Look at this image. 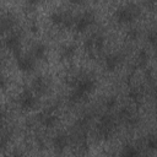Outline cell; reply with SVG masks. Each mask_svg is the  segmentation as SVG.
Segmentation results:
<instances>
[{
  "label": "cell",
  "mask_w": 157,
  "mask_h": 157,
  "mask_svg": "<svg viewBox=\"0 0 157 157\" xmlns=\"http://www.w3.org/2000/svg\"><path fill=\"white\" fill-rule=\"evenodd\" d=\"M66 144H67V139H66V136H64V135H58L56 137H55V140H54V146L56 147V148H64L65 146H66Z\"/></svg>",
  "instance_id": "cell-7"
},
{
  "label": "cell",
  "mask_w": 157,
  "mask_h": 157,
  "mask_svg": "<svg viewBox=\"0 0 157 157\" xmlns=\"http://www.w3.org/2000/svg\"><path fill=\"white\" fill-rule=\"evenodd\" d=\"M47 87H48L47 81H45L43 77H37V78L34 80V82H33V88H34V91L38 92V93L45 92V91H47Z\"/></svg>",
  "instance_id": "cell-5"
},
{
  "label": "cell",
  "mask_w": 157,
  "mask_h": 157,
  "mask_svg": "<svg viewBox=\"0 0 157 157\" xmlns=\"http://www.w3.org/2000/svg\"><path fill=\"white\" fill-rule=\"evenodd\" d=\"M17 65H18V67L22 71H28V70H32L33 69L34 61H33V59H31L28 56L17 55Z\"/></svg>",
  "instance_id": "cell-4"
},
{
  "label": "cell",
  "mask_w": 157,
  "mask_h": 157,
  "mask_svg": "<svg viewBox=\"0 0 157 157\" xmlns=\"http://www.w3.org/2000/svg\"><path fill=\"white\" fill-rule=\"evenodd\" d=\"M75 53V47L74 45H67L63 49V56L64 58H71Z\"/></svg>",
  "instance_id": "cell-9"
},
{
  "label": "cell",
  "mask_w": 157,
  "mask_h": 157,
  "mask_svg": "<svg viewBox=\"0 0 157 157\" xmlns=\"http://www.w3.org/2000/svg\"><path fill=\"white\" fill-rule=\"evenodd\" d=\"M139 13H140L139 7L130 4L128 6H124L119 10H117L115 13H114V17L119 23H125V22L132 21L136 16H139Z\"/></svg>",
  "instance_id": "cell-1"
},
{
  "label": "cell",
  "mask_w": 157,
  "mask_h": 157,
  "mask_svg": "<svg viewBox=\"0 0 157 157\" xmlns=\"http://www.w3.org/2000/svg\"><path fill=\"white\" fill-rule=\"evenodd\" d=\"M147 146L152 150H156L157 148V136H151L147 140Z\"/></svg>",
  "instance_id": "cell-11"
},
{
  "label": "cell",
  "mask_w": 157,
  "mask_h": 157,
  "mask_svg": "<svg viewBox=\"0 0 157 157\" xmlns=\"http://www.w3.org/2000/svg\"><path fill=\"white\" fill-rule=\"evenodd\" d=\"M36 103H37V101L29 91H25L20 96V105L23 109H32L36 105Z\"/></svg>",
  "instance_id": "cell-3"
},
{
  "label": "cell",
  "mask_w": 157,
  "mask_h": 157,
  "mask_svg": "<svg viewBox=\"0 0 157 157\" xmlns=\"http://www.w3.org/2000/svg\"><path fill=\"white\" fill-rule=\"evenodd\" d=\"M45 53H47V49H45V47H44L43 44H37V45H36V48H34V58H36V59H42V58H44Z\"/></svg>",
  "instance_id": "cell-8"
},
{
  "label": "cell",
  "mask_w": 157,
  "mask_h": 157,
  "mask_svg": "<svg viewBox=\"0 0 157 157\" xmlns=\"http://www.w3.org/2000/svg\"><path fill=\"white\" fill-rule=\"evenodd\" d=\"M119 64V56L118 55H109L105 59V66L108 70H114Z\"/></svg>",
  "instance_id": "cell-6"
},
{
  "label": "cell",
  "mask_w": 157,
  "mask_h": 157,
  "mask_svg": "<svg viewBox=\"0 0 157 157\" xmlns=\"http://www.w3.org/2000/svg\"><path fill=\"white\" fill-rule=\"evenodd\" d=\"M148 40H150V43H151V45H152L153 48H157V29L150 33Z\"/></svg>",
  "instance_id": "cell-10"
},
{
  "label": "cell",
  "mask_w": 157,
  "mask_h": 157,
  "mask_svg": "<svg viewBox=\"0 0 157 157\" xmlns=\"http://www.w3.org/2000/svg\"><path fill=\"white\" fill-rule=\"evenodd\" d=\"M71 4H74V5H77V4H81V1L82 0H69Z\"/></svg>",
  "instance_id": "cell-12"
},
{
  "label": "cell",
  "mask_w": 157,
  "mask_h": 157,
  "mask_svg": "<svg viewBox=\"0 0 157 157\" xmlns=\"http://www.w3.org/2000/svg\"><path fill=\"white\" fill-rule=\"evenodd\" d=\"M93 13L92 12H86V13H83L82 16H80L77 20H76V22H75V28H76V31H80V32H82V31H85L92 22H93Z\"/></svg>",
  "instance_id": "cell-2"
}]
</instances>
